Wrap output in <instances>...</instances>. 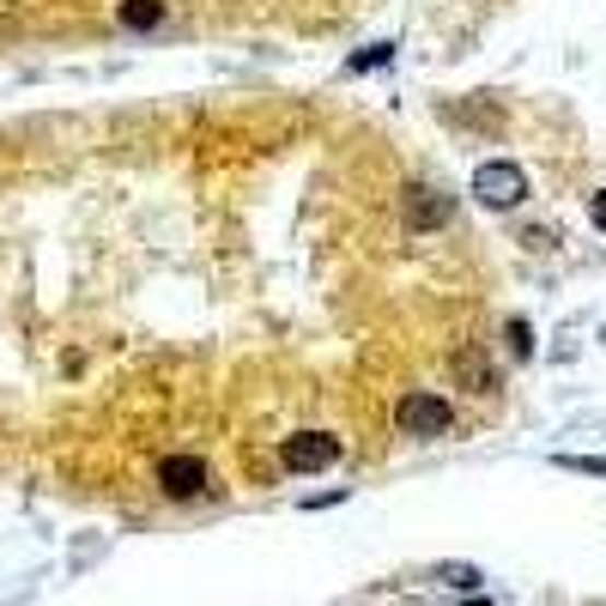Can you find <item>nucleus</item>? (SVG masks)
<instances>
[{
	"instance_id": "39448f33",
	"label": "nucleus",
	"mask_w": 606,
	"mask_h": 606,
	"mask_svg": "<svg viewBox=\"0 0 606 606\" xmlns=\"http://www.w3.org/2000/svg\"><path fill=\"white\" fill-rule=\"evenodd\" d=\"M448 212H455V200H443L436 188H407V224L412 231H436V224H448Z\"/></svg>"
},
{
	"instance_id": "7ed1b4c3",
	"label": "nucleus",
	"mask_w": 606,
	"mask_h": 606,
	"mask_svg": "<svg viewBox=\"0 0 606 606\" xmlns=\"http://www.w3.org/2000/svg\"><path fill=\"white\" fill-rule=\"evenodd\" d=\"M395 424H400V436H448L455 407H448L443 395H400Z\"/></svg>"
},
{
	"instance_id": "0eeeda50",
	"label": "nucleus",
	"mask_w": 606,
	"mask_h": 606,
	"mask_svg": "<svg viewBox=\"0 0 606 606\" xmlns=\"http://www.w3.org/2000/svg\"><path fill=\"white\" fill-rule=\"evenodd\" d=\"M436 576H443L448 588H462V594L479 588V570H474V564H436Z\"/></svg>"
},
{
	"instance_id": "f03ea898",
	"label": "nucleus",
	"mask_w": 606,
	"mask_h": 606,
	"mask_svg": "<svg viewBox=\"0 0 606 606\" xmlns=\"http://www.w3.org/2000/svg\"><path fill=\"white\" fill-rule=\"evenodd\" d=\"M474 195H479V207H498V212L503 207H522V200H527V176L515 171L510 159H486L474 171Z\"/></svg>"
},
{
	"instance_id": "9b49d317",
	"label": "nucleus",
	"mask_w": 606,
	"mask_h": 606,
	"mask_svg": "<svg viewBox=\"0 0 606 606\" xmlns=\"http://www.w3.org/2000/svg\"><path fill=\"white\" fill-rule=\"evenodd\" d=\"M588 219H594V224H601V231H606V188H601V195H594V207H588Z\"/></svg>"
},
{
	"instance_id": "1a4fd4ad",
	"label": "nucleus",
	"mask_w": 606,
	"mask_h": 606,
	"mask_svg": "<svg viewBox=\"0 0 606 606\" xmlns=\"http://www.w3.org/2000/svg\"><path fill=\"white\" fill-rule=\"evenodd\" d=\"M503 340H510V352H515V358H527V352H534V328H527L522 316H510V328H503Z\"/></svg>"
},
{
	"instance_id": "20e7f679",
	"label": "nucleus",
	"mask_w": 606,
	"mask_h": 606,
	"mask_svg": "<svg viewBox=\"0 0 606 606\" xmlns=\"http://www.w3.org/2000/svg\"><path fill=\"white\" fill-rule=\"evenodd\" d=\"M207 462L200 455H164L159 462V491L164 498H176V503H188V498H200L207 491Z\"/></svg>"
},
{
	"instance_id": "423d86ee",
	"label": "nucleus",
	"mask_w": 606,
	"mask_h": 606,
	"mask_svg": "<svg viewBox=\"0 0 606 606\" xmlns=\"http://www.w3.org/2000/svg\"><path fill=\"white\" fill-rule=\"evenodd\" d=\"M116 19H121L128 31H159V25H164V0H121Z\"/></svg>"
},
{
	"instance_id": "9d476101",
	"label": "nucleus",
	"mask_w": 606,
	"mask_h": 606,
	"mask_svg": "<svg viewBox=\"0 0 606 606\" xmlns=\"http://www.w3.org/2000/svg\"><path fill=\"white\" fill-rule=\"evenodd\" d=\"M388 55H395V43H370V49L352 55V73H364V67H383Z\"/></svg>"
},
{
	"instance_id": "6e6552de",
	"label": "nucleus",
	"mask_w": 606,
	"mask_h": 606,
	"mask_svg": "<svg viewBox=\"0 0 606 606\" xmlns=\"http://www.w3.org/2000/svg\"><path fill=\"white\" fill-rule=\"evenodd\" d=\"M558 467H570V474H594V479H606V455H552Z\"/></svg>"
},
{
	"instance_id": "f257e3e1",
	"label": "nucleus",
	"mask_w": 606,
	"mask_h": 606,
	"mask_svg": "<svg viewBox=\"0 0 606 606\" xmlns=\"http://www.w3.org/2000/svg\"><path fill=\"white\" fill-rule=\"evenodd\" d=\"M334 462H340V436H328V431H291L279 443V467L285 474H322Z\"/></svg>"
},
{
	"instance_id": "f8f14e48",
	"label": "nucleus",
	"mask_w": 606,
	"mask_h": 606,
	"mask_svg": "<svg viewBox=\"0 0 606 606\" xmlns=\"http://www.w3.org/2000/svg\"><path fill=\"white\" fill-rule=\"evenodd\" d=\"M474 606H486V601H474Z\"/></svg>"
}]
</instances>
